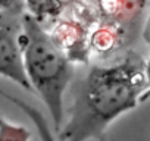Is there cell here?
<instances>
[{
    "mask_svg": "<svg viewBox=\"0 0 150 141\" xmlns=\"http://www.w3.org/2000/svg\"><path fill=\"white\" fill-rule=\"evenodd\" d=\"M72 88L68 121L57 134L59 141H87L102 138L108 125L137 103L144 75L132 59L113 66H91Z\"/></svg>",
    "mask_w": 150,
    "mask_h": 141,
    "instance_id": "1",
    "label": "cell"
},
{
    "mask_svg": "<svg viewBox=\"0 0 150 141\" xmlns=\"http://www.w3.org/2000/svg\"><path fill=\"white\" fill-rule=\"evenodd\" d=\"M19 49L31 91L47 106L53 129L59 134L65 122V94L75 77V68L41 24L30 13L21 18Z\"/></svg>",
    "mask_w": 150,
    "mask_h": 141,
    "instance_id": "2",
    "label": "cell"
},
{
    "mask_svg": "<svg viewBox=\"0 0 150 141\" xmlns=\"http://www.w3.org/2000/svg\"><path fill=\"white\" fill-rule=\"evenodd\" d=\"M21 18L22 13L0 9V75L12 80L24 90L31 91L19 49Z\"/></svg>",
    "mask_w": 150,
    "mask_h": 141,
    "instance_id": "3",
    "label": "cell"
},
{
    "mask_svg": "<svg viewBox=\"0 0 150 141\" xmlns=\"http://www.w3.org/2000/svg\"><path fill=\"white\" fill-rule=\"evenodd\" d=\"M0 96L5 97L6 100H9L11 103H13L15 106H18L22 112H25V115H27V116L31 119V122L34 123V126H35V129H37V132H38L41 141H56V138H54L52 129L49 128V123H47L44 115H43L37 107H34V106L28 104L27 102H22V100H19V99H16V97H13V96H11V94H8V93H5V91H2V90H0Z\"/></svg>",
    "mask_w": 150,
    "mask_h": 141,
    "instance_id": "4",
    "label": "cell"
},
{
    "mask_svg": "<svg viewBox=\"0 0 150 141\" xmlns=\"http://www.w3.org/2000/svg\"><path fill=\"white\" fill-rule=\"evenodd\" d=\"M31 132L22 126L0 118V141H30Z\"/></svg>",
    "mask_w": 150,
    "mask_h": 141,
    "instance_id": "5",
    "label": "cell"
}]
</instances>
